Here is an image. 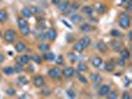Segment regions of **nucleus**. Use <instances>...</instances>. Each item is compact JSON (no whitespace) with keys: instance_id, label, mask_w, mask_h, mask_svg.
<instances>
[{"instance_id":"1","label":"nucleus","mask_w":132,"mask_h":99,"mask_svg":"<svg viewBox=\"0 0 132 99\" xmlns=\"http://www.w3.org/2000/svg\"><path fill=\"white\" fill-rule=\"evenodd\" d=\"M119 26L122 29H128L130 26V18L128 15H121L119 19Z\"/></svg>"},{"instance_id":"2","label":"nucleus","mask_w":132,"mask_h":99,"mask_svg":"<svg viewBox=\"0 0 132 99\" xmlns=\"http://www.w3.org/2000/svg\"><path fill=\"white\" fill-rule=\"evenodd\" d=\"M16 39V33L13 30H7L4 33V40L7 42V43H12Z\"/></svg>"},{"instance_id":"3","label":"nucleus","mask_w":132,"mask_h":99,"mask_svg":"<svg viewBox=\"0 0 132 99\" xmlns=\"http://www.w3.org/2000/svg\"><path fill=\"white\" fill-rule=\"evenodd\" d=\"M48 74H49L51 77H53V78H55V79H58V78H60V77L62 76V72H61V70L59 69L58 67H53V68H51V69L49 70Z\"/></svg>"},{"instance_id":"4","label":"nucleus","mask_w":132,"mask_h":99,"mask_svg":"<svg viewBox=\"0 0 132 99\" xmlns=\"http://www.w3.org/2000/svg\"><path fill=\"white\" fill-rule=\"evenodd\" d=\"M33 82H34V85L37 86V87H42L44 84H45V81H44L43 77H42V76H39V75L34 77Z\"/></svg>"},{"instance_id":"5","label":"nucleus","mask_w":132,"mask_h":99,"mask_svg":"<svg viewBox=\"0 0 132 99\" xmlns=\"http://www.w3.org/2000/svg\"><path fill=\"white\" fill-rule=\"evenodd\" d=\"M110 91V87H109V85H102L100 88H99V90H98V94L100 95V96H105V95H107L108 94V92Z\"/></svg>"},{"instance_id":"6","label":"nucleus","mask_w":132,"mask_h":99,"mask_svg":"<svg viewBox=\"0 0 132 99\" xmlns=\"http://www.w3.org/2000/svg\"><path fill=\"white\" fill-rule=\"evenodd\" d=\"M91 63H92L93 66L99 67L102 64V60H101V58H99V56H92V58L91 59Z\"/></svg>"},{"instance_id":"7","label":"nucleus","mask_w":132,"mask_h":99,"mask_svg":"<svg viewBox=\"0 0 132 99\" xmlns=\"http://www.w3.org/2000/svg\"><path fill=\"white\" fill-rule=\"evenodd\" d=\"M74 74H75V69L72 67H66L64 69V75L67 78H71Z\"/></svg>"},{"instance_id":"8","label":"nucleus","mask_w":132,"mask_h":99,"mask_svg":"<svg viewBox=\"0 0 132 99\" xmlns=\"http://www.w3.org/2000/svg\"><path fill=\"white\" fill-rule=\"evenodd\" d=\"M69 6H70V2H69V1H67V0H65V1H62L61 3H59L58 10H59V11L64 12V11H66V10L69 8Z\"/></svg>"},{"instance_id":"9","label":"nucleus","mask_w":132,"mask_h":99,"mask_svg":"<svg viewBox=\"0 0 132 99\" xmlns=\"http://www.w3.org/2000/svg\"><path fill=\"white\" fill-rule=\"evenodd\" d=\"M79 43L83 47V48H86V47H89L90 44H91V40L89 37H83L81 38L80 41H79Z\"/></svg>"},{"instance_id":"10","label":"nucleus","mask_w":132,"mask_h":99,"mask_svg":"<svg viewBox=\"0 0 132 99\" xmlns=\"http://www.w3.org/2000/svg\"><path fill=\"white\" fill-rule=\"evenodd\" d=\"M21 14H22V16L23 17H25V18H30L31 16H32V11H31V9L30 8H28V7H25V8H23L22 9V12H21Z\"/></svg>"},{"instance_id":"11","label":"nucleus","mask_w":132,"mask_h":99,"mask_svg":"<svg viewBox=\"0 0 132 99\" xmlns=\"http://www.w3.org/2000/svg\"><path fill=\"white\" fill-rule=\"evenodd\" d=\"M96 48H97V50H98V51H100V52H102V53H104V52L107 50V46H106V45H105L102 41L97 42V44H96Z\"/></svg>"},{"instance_id":"12","label":"nucleus","mask_w":132,"mask_h":99,"mask_svg":"<svg viewBox=\"0 0 132 99\" xmlns=\"http://www.w3.org/2000/svg\"><path fill=\"white\" fill-rule=\"evenodd\" d=\"M81 20H82V18H81V15H79V14H72V15L71 16V21L72 22V23H80V22H81Z\"/></svg>"},{"instance_id":"13","label":"nucleus","mask_w":132,"mask_h":99,"mask_svg":"<svg viewBox=\"0 0 132 99\" xmlns=\"http://www.w3.org/2000/svg\"><path fill=\"white\" fill-rule=\"evenodd\" d=\"M47 38L50 39L51 41H54L57 38V32H56V30H54V29L49 30V32L47 33Z\"/></svg>"},{"instance_id":"14","label":"nucleus","mask_w":132,"mask_h":99,"mask_svg":"<svg viewBox=\"0 0 132 99\" xmlns=\"http://www.w3.org/2000/svg\"><path fill=\"white\" fill-rule=\"evenodd\" d=\"M15 49H16V51H17L18 53H21V52H23V51L26 49V45H25L24 43H22V42H19V43L16 44Z\"/></svg>"},{"instance_id":"15","label":"nucleus","mask_w":132,"mask_h":99,"mask_svg":"<svg viewBox=\"0 0 132 99\" xmlns=\"http://www.w3.org/2000/svg\"><path fill=\"white\" fill-rule=\"evenodd\" d=\"M81 30L82 32H91V31L92 30V28H91V26L90 24L84 23V24H82V25L81 26Z\"/></svg>"},{"instance_id":"16","label":"nucleus","mask_w":132,"mask_h":99,"mask_svg":"<svg viewBox=\"0 0 132 99\" xmlns=\"http://www.w3.org/2000/svg\"><path fill=\"white\" fill-rule=\"evenodd\" d=\"M7 20V12L5 10H0V23H4Z\"/></svg>"},{"instance_id":"17","label":"nucleus","mask_w":132,"mask_h":99,"mask_svg":"<svg viewBox=\"0 0 132 99\" xmlns=\"http://www.w3.org/2000/svg\"><path fill=\"white\" fill-rule=\"evenodd\" d=\"M91 79L95 83H98V82L101 81V77H100V75L98 73H91Z\"/></svg>"},{"instance_id":"18","label":"nucleus","mask_w":132,"mask_h":99,"mask_svg":"<svg viewBox=\"0 0 132 99\" xmlns=\"http://www.w3.org/2000/svg\"><path fill=\"white\" fill-rule=\"evenodd\" d=\"M19 61L22 64H26V63H29V62H30V58H29L28 55L24 54V55H21L19 58Z\"/></svg>"},{"instance_id":"19","label":"nucleus","mask_w":132,"mask_h":99,"mask_svg":"<svg viewBox=\"0 0 132 99\" xmlns=\"http://www.w3.org/2000/svg\"><path fill=\"white\" fill-rule=\"evenodd\" d=\"M94 7H95V9H96V11L98 13H103L104 10H105V6L103 4H101V3H96Z\"/></svg>"},{"instance_id":"20","label":"nucleus","mask_w":132,"mask_h":99,"mask_svg":"<svg viewBox=\"0 0 132 99\" xmlns=\"http://www.w3.org/2000/svg\"><path fill=\"white\" fill-rule=\"evenodd\" d=\"M120 56H121L122 59H124L125 61H126L127 59H129V56H130V54H129L128 50H126V49L122 50V51L120 52Z\"/></svg>"},{"instance_id":"21","label":"nucleus","mask_w":132,"mask_h":99,"mask_svg":"<svg viewBox=\"0 0 132 99\" xmlns=\"http://www.w3.org/2000/svg\"><path fill=\"white\" fill-rule=\"evenodd\" d=\"M44 59L46 61H54L55 60V54L54 53H48L46 54H44Z\"/></svg>"},{"instance_id":"22","label":"nucleus","mask_w":132,"mask_h":99,"mask_svg":"<svg viewBox=\"0 0 132 99\" xmlns=\"http://www.w3.org/2000/svg\"><path fill=\"white\" fill-rule=\"evenodd\" d=\"M3 72H4L5 74H12V73L15 72V69H14V67H12V66H6V67H4Z\"/></svg>"},{"instance_id":"23","label":"nucleus","mask_w":132,"mask_h":99,"mask_svg":"<svg viewBox=\"0 0 132 99\" xmlns=\"http://www.w3.org/2000/svg\"><path fill=\"white\" fill-rule=\"evenodd\" d=\"M82 12L84 13V14H86V15H91L92 14V7H91V6H84L83 8H82Z\"/></svg>"},{"instance_id":"24","label":"nucleus","mask_w":132,"mask_h":99,"mask_svg":"<svg viewBox=\"0 0 132 99\" xmlns=\"http://www.w3.org/2000/svg\"><path fill=\"white\" fill-rule=\"evenodd\" d=\"M20 29H21V33H22L24 36H27V35L30 34V28H29L28 25H27V26H24V27H22V28H20Z\"/></svg>"},{"instance_id":"25","label":"nucleus","mask_w":132,"mask_h":99,"mask_svg":"<svg viewBox=\"0 0 132 99\" xmlns=\"http://www.w3.org/2000/svg\"><path fill=\"white\" fill-rule=\"evenodd\" d=\"M114 63H112V62H109V63H107L106 64H105V70H106V72H112V70L114 69Z\"/></svg>"},{"instance_id":"26","label":"nucleus","mask_w":132,"mask_h":99,"mask_svg":"<svg viewBox=\"0 0 132 99\" xmlns=\"http://www.w3.org/2000/svg\"><path fill=\"white\" fill-rule=\"evenodd\" d=\"M78 69L80 70V72H86V70H87V65L84 63H80L79 66H78Z\"/></svg>"},{"instance_id":"27","label":"nucleus","mask_w":132,"mask_h":99,"mask_svg":"<svg viewBox=\"0 0 132 99\" xmlns=\"http://www.w3.org/2000/svg\"><path fill=\"white\" fill-rule=\"evenodd\" d=\"M49 49H50V46L48 44H41L39 46V50L42 52H47V51H49Z\"/></svg>"},{"instance_id":"28","label":"nucleus","mask_w":132,"mask_h":99,"mask_svg":"<svg viewBox=\"0 0 132 99\" xmlns=\"http://www.w3.org/2000/svg\"><path fill=\"white\" fill-rule=\"evenodd\" d=\"M27 25H28V23H27V21L25 19H23V18H19L18 19V26H19V28H22V27L27 26Z\"/></svg>"},{"instance_id":"29","label":"nucleus","mask_w":132,"mask_h":99,"mask_svg":"<svg viewBox=\"0 0 132 99\" xmlns=\"http://www.w3.org/2000/svg\"><path fill=\"white\" fill-rule=\"evenodd\" d=\"M30 9H31V11H32L33 14H42V12H43L42 9H40L39 7H36V6H33Z\"/></svg>"},{"instance_id":"30","label":"nucleus","mask_w":132,"mask_h":99,"mask_svg":"<svg viewBox=\"0 0 132 99\" xmlns=\"http://www.w3.org/2000/svg\"><path fill=\"white\" fill-rule=\"evenodd\" d=\"M83 49H84V48H83L80 43H77V44L74 46V50H75V51H77V52H79V53L82 52V51H83Z\"/></svg>"},{"instance_id":"31","label":"nucleus","mask_w":132,"mask_h":99,"mask_svg":"<svg viewBox=\"0 0 132 99\" xmlns=\"http://www.w3.org/2000/svg\"><path fill=\"white\" fill-rule=\"evenodd\" d=\"M14 69H15V72H21L24 68H23L22 63H17V64H16V66L14 67Z\"/></svg>"},{"instance_id":"32","label":"nucleus","mask_w":132,"mask_h":99,"mask_svg":"<svg viewBox=\"0 0 132 99\" xmlns=\"http://www.w3.org/2000/svg\"><path fill=\"white\" fill-rule=\"evenodd\" d=\"M112 45H113V50H114V51H117V52L120 51V49H121L120 43H118V42H113Z\"/></svg>"},{"instance_id":"33","label":"nucleus","mask_w":132,"mask_h":99,"mask_svg":"<svg viewBox=\"0 0 132 99\" xmlns=\"http://www.w3.org/2000/svg\"><path fill=\"white\" fill-rule=\"evenodd\" d=\"M107 97L109 98V99H116L117 98V93L115 92V91H109L108 92V94H107Z\"/></svg>"},{"instance_id":"34","label":"nucleus","mask_w":132,"mask_h":99,"mask_svg":"<svg viewBox=\"0 0 132 99\" xmlns=\"http://www.w3.org/2000/svg\"><path fill=\"white\" fill-rule=\"evenodd\" d=\"M67 95L69 97H71V98H75L76 97V92L72 89H69V90H67Z\"/></svg>"},{"instance_id":"35","label":"nucleus","mask_w":132,"mask_h":99,"mask_svg":"<svg viewBox=\"0 0 132 99\" xmlns=\"http://www.w3.org/2000/svg\"><path fill=\"white\" fill-rule=\"evenodd\" d=\"M32 60H33V62H35L36 63H41V58L39 55H37V54H35V55H33V58H32Z\"/></svg>"},{"instance_id":"36","label":"nucleus","mask_w":132,"mask_h":99,"mask_svg":"<svg viewBox=\"0 0 132 99\" xmlns=\"http://www.w3.org/2000/svg\"><path fill=\"white\" fill-rule=\"evenodd\" d=\"M6 93H7V95L12 96V95L15 94V89H13V88H7V89H6Z\"/></svg>"},{"instance_id":"37","label":"nucleus","mask_w":132,"mask_h":99,"mask_svg":"<svg viewBox=\"0 0 132 99\" xmlns=\"http://www.w3.org/2000/svg\"><path fill=\"white\" fill-rule=\"evenodd\" d=\"M57 63L58 64H63L64 63V58L62 55H59L57 58Z\"/></svg>"},{"instance_id":"38","label":"nucleus","mask_w":132,"mask_h":99,"mask_svg":"<svg viewBox=\"0 0 132 99\" xmlns=\"http://www.w3.org/2000/svg\"><path fill=\"white\" fill-rule=\"evenodd\" d=\"M69 58L71 59V63H75V62L77 61V56H75L74 54H71V53L69 54Z\"/></svg>"},{"instance_id":"39","label":"nucleus","mask_w":132,"mask_h":99,"mask_svg":"<svg viewBox=\"0 0 132 99\" xmlns=\"http://www.w3.org/2000/svg\"><path fill=\"white\" fill-rule=\"evenodd\" d=\"M111 35L113 37H118V36H120V32L117 31V30H112L111 31Z\"/></svg>"},{"instance_id":"40","label":"nucleus","mask_w":132,"mask_h":99,"mask_svg":"<svg viewBox=\"0 0 132 99\" xmlns=\"http://www.w3.org/2000/svg\"><path fill=\"white\" fill-rule=\"evenodd\" d=\"M19 82H21V83H23V84H27V83H28V80L25 78V76H21V77L19 78Z\"/></svg>"},{"instance_id":"41","label":"nucleus","mask_w":132,"mask_h":99,"mask_svg":"<svg viewBox=\"0 0 132 99\" xmlns=\"http://www.w3.org/2000/svg\"><path fill=\"white\" fill-rule=\"evenodd\" d=\"M117 63H118L119 65H121V66H123V65L125 64V60L122 59V58H120L118 61H117Z\"/></svg>"},{"instance_id":"42","label":"nucleus","mask_w":132,"mask_h":99,"mask_svg":"<svg viewBox=\"0 0 132 99\" xmlns=\"http://www.w3.org/2000/svg\"><path fill=\"white\" fill-rule=\"evenodd\" d=\"M79 80H80L81 82H82V83H87L86 78H85V77H83L82 75H80V76H79Z\"/></svg>"},{"instance_id":"43","label":"nucleus","mask_w":132,"mask_h":99,"mask_svg":"<svg viewBox=\"0 0 132 99\" xmlns=\"http://www.w3.org/2000/svg\"><path fill=\"white\" fill-rule=\"evenodd\" d=\"M122 98H123V99H130L131 96L128 94V92H124L123 95H122Z\"/></svg>"},{"instance_id":"44","label":"nucleus","mask_w":132,"mask_h":99,"mask_svg":"<svg viewBox=\"0 0 132 99\" xmlns=\"http://www.w3.org/2000/svg\"><path fill=\"white\" fill-rule=\"evenodd\" d=\"M79 3H77V2H75L74 4H72V6H71V9L72 10H77V9H79Z\"/></svg>"},{"instance_id":"45","label":"nucleus","mask_w":132,"mask_h":99,"mask_svg":"<svg viewBox=\"0 0 132 99\" xmlns=\"http://www.w3.org/2000/svg\"><path fill=\"white\" fill-rule=\"evenodd\" d=\"M46 37H47V34H41V35H39L38 36V39L39 40H44V39H46Z\"/></svg>"},{"instance_id":"46","label":"nucleus","mask_w":132,"mask_h":99,"mask_svg":"<svg viewBox=\"0 0 132 99\" xmlns=\"http://www.w3.org/2000/svg\"><path fill=\"white\" fill-rule=\"evenodd\" d=\"M3 61H4V55H3V54L0 53V63H3Z\"/></svg>"},{"instance_id":"47","label":"nucleus","mask_w":132,"mask_h":99,"mask_svg":"<svg viewBox=\"0 0 132 99\" xmlns=\"http://www.w3.org/2000/svg\"><path fill=\"white\" fill-rule=\"evenodd\" d=\"M60 1H61V0H52V3L53 4H59V3H60Z\"/></svg>"},{"instance_id":"48","label":"nucleus","mask_w":132,"mask_h":99,"mask_svg":"<svg viewBox=\"0 0 132 99\" xmlns=\"http://www.w3.org/2000/svg\"><path fill=\"white\" fill-rule=\"evenodd\" d=\"M63 23H64V24H65V25H66V26H68V27H69V28H71V26H70V25H69V24H67V22H66V21H63Z\"/></svg>"},{"instance_id":"49","label":"nucleus","mask_w":132,"mask_h":99,"mask_svg":"<svg viewBox=\"0 0 132 99\" xmlns=\"http://www.w3.org/2000/svg\"><path fill=\"white\" fill-rule=\"evenodd\" d=\"M123 2H127V3H130L131 2V0H122Z\"/></svg>"}]
</instances>
